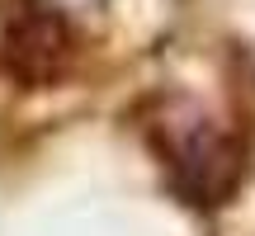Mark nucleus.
Returning <instances> with one entry per match:
<instances>
[{"mask_svg":"<svg viewBox=\"0 0 255 236\" xmlns=\"http://www.w3.org/2000/svg\"><path fill=\"white\" fill-rule=\"evenodd\" d=\"M156 151L170 170V184L184 203H222L241 180V142L222 132L213 118H161L156 123Z\"/></svg>","mask_w":255,"mask_h":236,"instance_id":"nucleus-1","label":"nucleus"},{"mask_svg":"<svg viewBox=\"0 0 255 236\" xmlns=\"http://www.w3.org/2000/svg\"><path fill=\"white\" fill-rule=\"evenodd\" d=\"M76 28L47 0H5L0 9V71L24 90L47 85L76 57Z\"/></svg>","mask_w":255,"mask_h":236,"instance_id":"nucleus-2","label":"nucleus"}]
</instances>
